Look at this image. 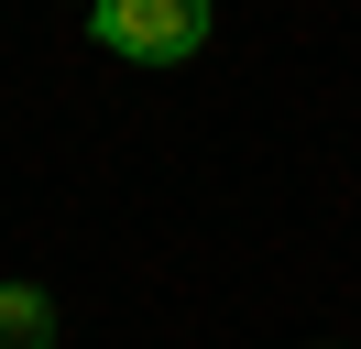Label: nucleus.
I'll list each match as a JSON object with an SVG mask.
<instances>
[{"mask_svg":"<svg viewBox=\"0 0 361 349\" xmlns=\"http://www.w3.org/2000/svg\"><path fill=\"white\" fill-rule=\"evenodd\" d=\"M88 33L132 65H186L208 44V0H88Z\"/></svg>","mask_w":361,"mask_h":349,"instance_id":"f257e3e1","label":"nucleus"},{"mask_svg":"<svg viewBox=\"0 0 361 349\" xmlns=\"http://www.w3.org/2000/svg\"><path fill=\"white\" fill-rule=\"evenodd\" d=\"M0 349H55V305L33 284H0Z\"/></svg>","mask_w":361,"mask_h":349,"instance_id":"f03ea898","label":"nucleus"}]
</instances>
